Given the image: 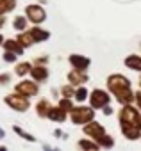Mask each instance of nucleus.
<instances>
[{
    "instance_id": "1",
    "label": "nucleus",
    "mask_w": 141,
    "mask_h": 151,
    "mask_svg": "<svg viewBox=\"0 0 141 151\" xmlns=\"http://www.w3.org/2000/svg\"><path fill=\"white\" fill-rule=\"evenodd\" d=\"M107 89L116 96V100L121 105H129L134 100V93H132V84L130 80L121 73H113L107 77Z\"/></svg>"
},
{
    "instance_id": "28",
    "label": "nucleus",
    "mask_w": 141,
    "mask_h": 151,
    "mask_svg": "<svg viewBox=\"0 0 141 151\" xmlns=\"http://www.w3.org/2000/svg\"><path fill=\"white\" fill-rule=\"evenodd\" d=\"M2 59L7 62V64H13V62H16V59H18V55L16 53H13V52H4V55H2Z\"/></svg>"
},
{
    "instance_id": "32",
    "label": "nucleus",
    "mask_w": 141,
    "mask_h": 151,
    "mask_svg": "<svg viewBox=\"0 0 141 151\" xmlns=\"http://www.w3.org/2000/svg\"><path fill=\"white\" fill-rule=\"evenodd\" d=\"M136 103H137V109L141 110V91L136 93Z\"/></svg>"
},
{
    "instance_id": "12",
    "label": "nucleus",
    "mask_w": 141,
    "mask_h": 151,
    "mask_svg": "<svg viewBox=\"0 0 141 151\" xmlns=\"http://www.w3.org/2000/svg\"><path fill=\"white\" fill-rule=\"evenodd\" d=\"M120 126H121V133H123L125 139L136 140V139L141 137V130H139V126L130 124V123H120Z\"/></svg>"
},
{
    "instance_id": "16",
    "label": "nucleus",
    "mask_w": 141,
    "mask_h": 151,
    "mask_svg": "<svg viewBox=\"0 0 141 151\" xmlns=\"http://www.w3.org/2000/svg\"><path fill=\"white\" fill-rule=\"evenodd\" d=\"M123 64H125V68H129V69L141 71V55H136V53L127 55L125 60H123Z\"/></svg>"
},
{
    "instance_id": "6",
    "label": "nucleus",
    "mask_w": 141,
    "mask_h": 151,
    "mask_svg": "<svg viewBox=\"0 0 141 151\" xmlns=\"http://www.w3.org/2000/svg\"><path fill=\"white\" fill-rule=\"evenodd\" d=\"M15 93L22 94V96H25V98H31V96H36V94L39 93V86H38V82H34V80H22V82L16 84Z\"/></svg>"
},
{
    "instance_id": "33",
    "label": "nucleus",
    "mask_w": 141,
    "mask_h": 151,
    "mask_svg": "<svg viewBox=\"0 0 141 151\" xmlns=\"http://www.w3.org/2000/svg\"><path fill=\"white\" fill-rule=\"evenodd\" d=\"M43 151H59V147H52L50 144H45L43 146Z\"/></svg>"
},
{
    "instance_id": "4",
    "label": "nucleus",
    "mask_w": 141,
    "mask_h": 151,
    "mask_svg": "<svg viewBox=\"0 0 141 151\" xmlns=\"http://www.w3.org/2000/svg\"><path fill=\"white\" fill-rule=\"evenodd\" d=\"M4 101H6V105H7L9 109H13V110H16V112H25V110H29V107H31L29 98H25V96H22V94H18V93L7 94V96L4 98Z\"/></svg>"
},
{
    "instance_id": "21",
    "label": "nucleus",
    "mask_w": 141,
    "mask_h": 151,
    "mask_svg": "<svg viewBox=\"0 0 141 151\" xmlns=\"http://www.w3.org/2000/svg\"><path fill=\"white\" fill-rule=\"evenodd\" d=\"M50 109H52V107H50L48 100H45V98H41V100L38 101V105H36V112H38V116H39V117H47Z\"/></svg>"
},
{
    "instance_id": "13",
    "label": "nucleus",
    "mask_w": 141,
    "mask_h": 151,
    "mask_svg": "<svg viewBox=\"0 0 141 151\" xmlns=\"http://www.w3.org/2000/svg\"><path fill=\"white\" fill-rule=\"evenodd\" d=\"M48 69L47 66H34L32 64V69H31V78L34 82H47L48 80Z\"/></svg>"
},
{
    "instance_id": "22",
    "label": "nucleus",
    "mask_w": 141,
    "mask_h": 151,
    "mask_svg": "<svg viewBox=\"0 0 141 151\" xmlns=\"http://www.w3.org/2000/svg\"><path fill=\"white\" fill-rule=\"evenodd\" d=\"M79 146L84 149V151H98V144H95L93 140H89V139H81L79 140Z\"/></svg>"
},
{
    "instance_id": "25",
    "label": "nucleus",
    "mask_w": 141,
    "mask_h": 151,
    "mask_svg": "<svg viewBox=\"0 0 141 151\" xmlns=\"http://www.w3.org/2000/svg\"><path fill=\"white\" fill-rule=\"evenodd\" d=\"M98 146H102V147H105V149H111V147L114 146V139L105 133V135H102V137L98 139Z\"/></svg>"
},
{
    "instance_id": "27",
    "label": "nucleus",
    "mask_w": 141,
    "mask_h": 151,
    "mask_svg": "<svg viewBox=\"0 0 141 151\" xmlns=\"http://www.w3.org/2000/svg\"><path fill=\"white\" fill-rule=\"evenodd\" d=\"M61 94H63V98H73V94H75L73 86H64V87H61Z\"/></svg>"
},
{
    "instance_id": "3",
    "label": "nucleus",
    "mask_w": 141,
    "mask_h": 151,
    "mask_svg": "<svg viewBox=\"0 0 141 151\" xmlns=\"http://www.w3.org/2000/svg\"><path fill=\"white\" fill-rule=\"evenodd\" d=\"M95 117V109L91 107H73V110L70 112V119L73 124H88Z\"/></svg>"
},
{
    "instance_id": "15",
    "label": "nucleus",
    "mask_w": 141,
    "mask_h": 151,
    "mask_svg": "<svg viewBox=\"0 0 141 151\" xmlns=\"http://www.w3.org/2000/svg\"><path fill=\"white\" fill-rule=\"evenodd\" d=\"M13 29H15L16 32H25V30H29V20H27V16H25V14H16V16L13 18Z\"/></svg>"
},
{
    "instance_id": "11",
    "label": "nucleus",
    "mask_w": 141,
    "mask_h": 151,
    "mask_svg": "<svg viewBox=\"0 0 141 151\" xmlns=\"http://www.w3.org/2000/svg\"><path fill=\"white\" fill-rule=\"evenodd\" d=\"M29 34L32 36L34 43H45V41H48V39H50V30L41 29L39 25H32V27L29 29Z\"/></svg>"
},
{
    "instance_id": "37",
    "label": "nucleus",
    "mask_w": 141,
    "mask_h": 151,
    "mask_svg": "<svg viewBox=\"0 0 141 151\" xmlns=\"http://www.w3.org/2000/svg\"><path fill=\"white\" fill-rule=\"evenodd\" d=\"M0 151H7V147H4V146H2V147H0Z\"/></svg>"
},
{
    "instance_id": "5",
    "label": "nucleus",
    "mask_w": 141,
    "mask_h": 151,
    "mask_svg": "<svg viewBox=\"0 0 141 151\" xmlns=\"http://www.w3.org/2000/svg\"><path fill=\"white\" fill-rule=\"evenodd\" d=\"M109 103H111V96L107 91H104V89H93L91 91V94H89V107L91 109H95V110L104 109Z\"/></svg>"
},
{
    "instance_id": "20",
    "label": "nucleus",
    "mask_w": 141,
    "mask_h": 151,
    "mask_svg": "<svg viewBox=\"0 0 141 151\" xmlns=\"http://www.w3.org/2000/svg\"><path fill=\"white\" fill-rule=\"evenodd\" d=\"M16 0H0V16H6L7 13L16 9Z\"/></svg>"
},
{
    "instance_id": "36",
    "label": "nucleus",
    "mask_w": 141,
    "mask_h": 151,
    "mask_svg": "<svg viewBox=\"0 0 141 151\" xmlns=\"http://www.w3.org/2000/svg\"><path fill=\"white\" fill-rule=\"evenodd\" d=\"M4 41H6V39H4V36H2V34H0V48H2V45H4Z\"/></svg>"
},
{
    "instance_id": "18",
    "label": "nucleus",
    "mask_w": 141,
    "mask_h": 151,
    "mask_svg": "<svg viewBox=\"0 0 141 151\" xmlns=\"http://www.w3.org/2000/svg\"><path fill=\"white\" fill-rule=\"evenodd\" d=\"M31 69H32V64L29 60H22L15 66V75L16 77H27V75H31Z\"/></svg>"
},
{
    "instance_id": "26",
    "label": "nucleus",
    "mask_w": 141,
    "mask_h": 151,
    "mask_svg": "<svg viewBox=\"0 0 141 151\" xmlns=\"http://www.w3.org/2000/svg\"><path fill=\"white\" fill-rule=\"evenodd\" d=\"M57 107H61L64 112H72L73 110V103L70 101V98H63V100H59V105Z\"/></svg>"
},
{
    "instance_id": "39",
    "label": "nucleus",
    "mask_w": 141,
    "mask_h": 151,
    "mask_svg": "<svg viewBox=\"0 0 141 151\" xmlns=\"http://www.w3.org/2000/svg\"><path fill=\"white\" fill-rule=\"evenodd\" d=\"M139 48H141V41H139Z\"/></svg>"
},
{
    "instance_id": "30",
    "label": "nucleus",
    "mask_w": 141,
    "mask_h": 151,
    "mask_svg": "<svg viewBox=\"0 0 141 151\" xmlns=\"http://www.w3.org/2000/svg\"><path fill=\"white\" fill-rule=\"evenodd\" d=\"M48 64V55H39L34 59V66H47Z\"/></svg>"
},
{
    "instance_id": "35",
    "label": "nucleus",
    "mask_w": 141,
    "mask_h": 151,
    "mask_svg": "<svg viewBox=\"0 0 141 151\" xmlns=\"http://www.w3.org/2000/svg\"><path fill=\"white\" fill-rule=\"evenodd\" d=\"M6 25V16H0V29Z\"/></svg>"
},
{
    "instance_id": "24",
    "label": "nucleus",
    "mask_w": 141,
    "mask_h": 151,
    "mask_svg": "<svg viewBox=\"0 0 141 151\" xmlns=\"http://www.w3.org/2000/svg\"><path fill=\"white\" fill-rule=\"evenodd\" d=\"M73 98H75V101L82 103V101L88 98V89H86L84 86H79V87L75 89V94H73Z\"/></svg>"
},
{
    "instance_id": "14",
    "label": "nucleus",
    "mask_w": 141,
    "mask_h": 151,
    "mask_svg": "<svg viewBox=\"0 0 141 151\" xmlns=\"http://www.w3.org/2000/svg\"><path fill=\"white\" fill-rule=\"evenodd\" d=\"M2 48H4V52H13V53H16L18 57L25 53V48H23V46L16 41V37L6 39V41H4V45H2Z\"/></svg>"
},
{
    "instance_id": "7",
    "label": "nucleus",
    "mask_w": 141,
    "mask_h": 151,
    "mask_svg": "<svg viewBox=\"0 0 141 151\" xmlns=\"http://www.w3.org/2000/svg\"><path fill=\"white\" fill-rule=\"evenodd\" d=\"M139 121H141L139 112L134 107H130V105H123V109L120 110V123H130V124L137 126Z\"/></svg>"
},
{
    "instance_id": "38",
    "label": "nucleus",
    "mask_w": 141,
    "mask_h": 151,
    "mask_svg": "<svg viewBox=\"0 0 141 151\" xmlns=\"http://www.w3.org/2000/svg\"><path fill=\"white\" fill-rule=\"evenodd\" d=\"M139 86H141V78H139Z\"/></svg>"
},
{
    "instance_id": "17",
    "label": "nucleus",
    "mask_w": 141,
    "mask_h": 151,
    "mask_svg": "<svg viewBox=\"0 0 141 151\" xmlns=\"http://www.w3.org/2000/svg\"><path fill=\"white\" fill-rule=\"evenodd\" d=\"M50 121H54V123H63V121H66V112L61 109V107H52L50 110H48V116H47Z\"/></svg>"
},
{
    "instance_id": "19",
    "label": "nucleus",
    "mask_w": 141,
    "mask_h": 151,
    "mask_svg": "<svg viewBox=\"0 0 141 151\" xmlns=\"http://www.w3.org/2000/svg\"><path fill=\"white\" fill-rule=\"evenodd\" d=\"M16 41L27 50V48H31L32 45H36L34 43V39H32V36L29 34V30H25V32H18V36H16Z\"/></svg>"
},
{
    "instance_id": "23",
    "label": "nucleus",
    "mask_w": 141,
    "mask_h": 151,
    "mask_svg": "<svg viewBox=\"0 0 141 151\" xmlns=\"http://www.w3.org/2000/svg\"><path fill=\"white\" fill-rule=\"evenodd\" d=\"M13 132H15L16 135H20L22 139L29 140V142H36V137H34V135H31V133H27V132H25L22 126H16V124H15V126H13Z\"/></svg>"
},
{
    "instance_id": "31",
    "label": "nucleus",
    "mask_w": 141,
    "mask_h": 151,
    "mask_svg": "<svg viewBox=\"0 0 141 151\" xmlns=\"http://www.w3.org/2000/svg\"><path fill=\"white\" fill-rule=\"evenodd\" d=\"M102 110H104V114H105V116H111V114H113V107H111V105H105Z\"/></svg>"
},
{
    "instance_id": "34",
    "label": "nucleus",
    "mask_w": 141,
    "mask_h": 151,
    "mask_svg": "<svg viewBox=\"0 0 141 151\" xmlns=\"http://www.w3.org/2000/svg\"><path fill=\"white\" fill-rule=\"evenodd\" d=\"M54 137H57V139H59V137H66V135L63 133V130H54Z\"/></svg>"
},
{
    "instance_id": "8",
    "label": "nucleus",
    "mask_w": 141,
    "mask_h": 151,
    "mask_svg": "<svg viewBox=\"0 0 141 151\" xmlns=\"http://www.w3.org/2000/svg\"><path fill=\"white\" fill-rule=\"evenodd\" d=\"M68 62L72 64L73 69H79V71H86L91 66V59L86 55H81V53H72L68 57Z\"/></svg>"
},
{
    "instance_id": "2",
    "label": "nucleus",
    "mask_w": 141,
    "mask_h": 151,
    "mask_svg": "<svg viewBox=\"0 0 141 151\" xmlns=\"http://www.w3.org/2000/svg\"><path fill=\"white\" fill-rule=\"evenodd\" d=\"M23 14L27 16L29 23H32V25H41L47 20V11L41 4H27L23 9Z\"/></svg>"
},
{
    "instance_id": "9",
    "label": "nucleus",
    "mask_w": 141,
    "mask_h": 151,
    "mask_svg": "<svg viewBox=\"0 0 141 151\" xmlns=\"http://www.w3.org/2000/svg\"><path fill=\"white\" fill-rule=\"evenodd\" d=\"M82 132H84L88 137H91V139H97V140H98L102 135H105V128H104L100 123H97V121H91V123L84 124Z\"/></svg>"
},
{
    "instance_id": "29",
    "label": "nucleus",
    "mask_w": 141,
    "mask_h": 151,
    "mask_svg": "<svg viewBox=\"0 0 141 151\" xmlns=\"http://www.w3.org/2000/svg\"><path fill=\"white\" fill-rule=\"evenodd\" d=\"M13 78V75L11 73H0V86H7Z\"/></svg>"
},
{
    "instance_id": "10",
    "label": "nucleus",
    "mask_w": 141,
    "mask_h": 151,
    "mask_svg": "<svg viewBox=\"0 0 141 151\" xmlns=\"http://www.w3.org/2000/svg\"><path fill=\"white\" fill-rule=\"evenodd\" d=\"M89 80V77L86 75V71H79V69H72L68 73V82H70V86H82V84H86Z\"/></svg>"
}]
</instances>
